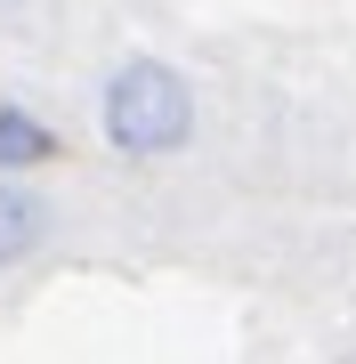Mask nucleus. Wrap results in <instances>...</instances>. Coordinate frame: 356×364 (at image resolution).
I'll list each match as a JSON object with an SVG mask.
<instances>
[{
	"label": "nucleus",
	"instance_id": "f257e3e1",
	"mask_svg": "<svg viewBox=\"0 0 356 364\" xmlns=\"http://www.w3.org/2000/svg\"><path fill=\"white\" fill-rule=\"evenodd\" d=\"M203 130V97L171 57H114L97 81V138L114 162H178Z\"/></svg>",
	"mask_w": 356,
	"mask_h": 364
},
{
	"label": "nucleus",
	"instance_id": "f03ea898",
	"mask_svg": "<svg viewBox=\"0 0 356 364\" xmlns=\"http://www.w3.org/2000/svg\"><path fill=\"white\" fill-rule=\"evenodd\" d=\"M49 243H57V203H49V186L0 170V275L33 267Z\"/></svg>",
	"mask_w": 356,
	"mask_h": 364
},
{
	"label": "nucleus",
	"instance_id": "7ed1b4c3",
	"mask_svg": "<svg viewBox=\"0 0 356 364\" xmlns=\"http://www.w3.org/2000/svg\"><path fill=\"white\" fill-rule=\"evenodd\" d=\"M49 162H57V130L25 97H0V170H9V178H33V170H49Z\"/></svg>",
	"mask_w": 356,
	"mask_h": 364
},
{
	"label": "nucleus",
	"instance_id": "20e7f679",
	"mask_svg": "<svg viewBox=\"0 0 356 364\" xmlns=\"http://www.w3.org/2000/svg\"><path fill=\"white\" fill-rule=\"evenodd\" d=\"M33 9V0H0V25H16V16H25Z\"/></svg>",
	"mask_w": 356,
	"mask_h": 364
}]
</instances>
